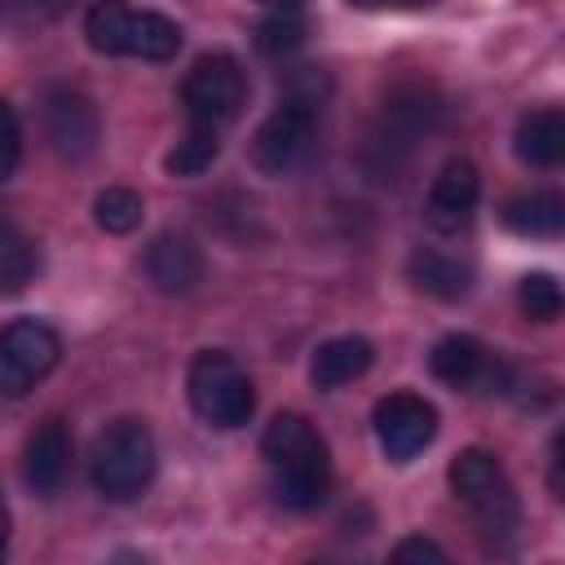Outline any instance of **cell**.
<instances>
[{"instance_id":"obj_1","label":"cell","mask_w":565,"mask_h":565,"mask_svg":"<svg viewBox=\"0 0 565 565\" xmlns=\"http://www.w3.org/2000/svg\"><path fill=\"white\" fill-rule=\"evenodd\" d=\"M327 97H331V75L322 66H300L287 75L278 106L265 115V124L252 137V163L265 177H287L309 159Z\"/></svg>"},{"instance_id":"obj_2","label":"cell","mask_w":565,"mask_h":565,"mask_svg":"<svg viewBox=\"0 0 565 565\" xmlns=\"http://www.w3.org/2000/svg\"><path fill=\"white\" fill-rule=\"evenodd\" d=\"M260 455L269 468V490L287 512H313L331 494V455L313 424L296 411H278L265 424Z\"/></svg>"},{"instance_id":"obj_3","label":"cell","mask_w":565,"mask_h":565,"mask_svg":"<svg viewBox=\"0 0 565 565\" xmlns=\"http://www.w3.org/2000/svg\"><path fill=\"white\" fill-rule=\"evenodd\" d=\"M450 490L455 499L468 508L477 534L490 543V547H512L516 534H521V499H516V486L508 481L503 463L481 450V446H468L450 459Z\"/></svg>"},{"instance_id":"obj_4","label":"cell","mask_w":565,"mask_h":565,"mask_svg":"<svg viewBox=\"0 0 565 565\" xmlns=\"http://www.w3.org/2000/svg\"><path fill=\"white\" fill-rule=\"evenodd\" d=\"M159 468L154 433L141 419H115L97 433L93 455H88V481L102 499L110 503H132Z\"/></svg>"},{"instance_id":"obj_5","label":"cell","mask_w":565,"mask_h":565,"mask_svg":"<svg viewBox=\"0 0 565 565\" xmlns=\"http://www.w3.org/2000/svg\"><path fill=\"white\" fill-rule=\"evenodd\" d=\"M84 35L106 57L168 62L181 49V26L154 9H132L124 0H97L84 13Z\"/></svg>"},{"instance_id":"obj_6","label":"cell","mask_w":565,"mask_h":565,"mask_svg":"<svg viewBox=\"0 0 565 565\" xmlns=\"http://www.w3.org/2000/svg\"><path fill=\"white\" fill-rule=\"evenodd\" d=\"M185 393H190L194 415L212 428H243L256 411V388H252L247 371L225 349L194 353V362L185 371Z\"/></svg>"},{"instance_id":"obj_7","label":"cell","mask_w":565,"mask_h":565,"mask_svg":"<svg viewBox=\"0 0 565 565\" xmlns=\"http://www.w3.org/2000/svg\"><path fill=\"white\" fill-rule=\"evenodd\" d=\"M243 102H247V75L230 53H203L185 71L181 106H185L194 128H216L221 132V124L238 119Z\"/></svg>"},{"instance_id":"obj_8","label":"cell","mask_w":565,"mask_h":565,"mask_svg":"<svg viewBox=\"0 0 565 565\" xmlns=\"http://www.w3.org/2000/svg\"><path fill=\"white\" fill-rule=\"evenodd\" d=\"M62 358V340L40 318H13L0 327V397H26Z\"/></svg>"},{"instance_id":"obj_9","label":"cell","mask_w":565,"mask_h":565,"mask_svg":"<svg viewBox=\"0 0 565 565\" xmlns=\"http://www.w3.org/2000/svg\"><path fill=\"white\" fill-rule=\"evenodd\" d=\"M375 424V441L393 463H406L415 455H424L437 437V406L419 393H388L375 402L371 411Z\"/></svg>"},{"instance_id":"obj_10","label":"cell","mask_w":565,"mask_h":565,"mask_svg":"<svg viewBox=\"0 0 565 565\" xmlns=\"http://www.w3.org/2000/svg\"><path fill=\"white\" fill-rule=\"evenodd\" d=\"M437 115H441V106H437L424 88H402V93H393V102L384 106L380 128L371 132V146H366V154H384V163H380L375 172H393V168L415 150V141L437 124Z\"/></svg>"},{"instance_id":"obj_11","label":"cell","mask_w":565,"mask_h":565,"mask_svg":"<svg viewBox=\"0 0 565 565\" xmlns=\"http://www.w3.org/2000/svg\"><path fill=\"white\" fill-rule=\"evenodd\" d=\"M44 132H49V146L62 159L84 163L102 141L97 106L79 88H49L44 93Z\"/></svg>"},{"instance_id":"obj_12","label":"cell","mask_w":565,"mask_h":565,"mask_svg":"<svg viewBox=\"0 0 565 565\" xmlns=\"http://www.w3.org/2000/svg\"><path fill=\"white\" fill-rule=\"evenodd\" d=\"M477 199H481V172L472 159H450L437 177H433V190H428V203H424V221L433 234H459L472 212H477Z\"/></svg>"},{"instance_id":"obj_13","label":"cell","mask_w":565,"mask_h":565,"mask_svg":"<svg viewBox=\"0 0 565 565\" xmlns=\"http://www.w3.org/2000/svg\"><path fill=\"white\" fill-rule=\"evenodd\" d=\"M71 455H75V441H71V428L62 419H44L31 437H26V450H22V477L35 494H57L71 477Z\"/></svg>"},{"instance_id":"obj_14","label":"cell","mask_w":565,"mask_h":565,"mask_svg":"<svg viewBox=\"0 0 565 565\" xmlns=\"http://www.w3.org/2000/svg\"><path fill=\"white\" fill-rule=\"evenodd\" d=\"M141 265H146V278L168 296H185V291H194L203 282V252L194 247V238L172 234V230L150 238Z\"/></svg>"},{"instance_id":"obj_15","label":"cell","mask_w":565,"mask_h":565,"mask_svg":"<svg viewBox=\"0 0 565 565\" xmlns=\"http://www.w3.org/2000/svg\"><path fill=\"white\" fill-rule=\"evenodd\" d=\"M371 362H375V349H371L366 335H331V340L318 344V353L309 362V380L322 393H331V388H344V384L362 380L371 371Z\"/></svg>"},{"instance_id":"obj_16","label":"cell","mask_w":565,"mask_h":565,"mask_svg":"<svg viewBox=\"0 0 565 565\" xmlns=\"http://www.w3.org/2000/svg\"><path fill=\"white\" fill-rule=\"evenodd\" d=\"M512 150L530 168H556L565 159V115L556 106L521 115L516 132H512Z\"/></svg>"},{"instance_id":"obj_17","label":"cell","mask_w":565,"mask_h":565,"mask_svg":"<svg viewBox=\"0 0 565 565\" xmlns=\"http://www.w3.org/2000/svg\"><path fill=\"white\" fill-rule=\"evenodd\" d=\"M406 278L433 296V300H463L472 291V265L459 260V256H446V252H433V247H415L411 260H406Z\"/></svg>"},{"instance_id":"obj_18","label":"cell","mask_w":565,"mask_h":565,"mask_svg":"<svg viewBox=\"0 0 565 565\" xmlns=\"http://www.w3.org/2000/svg\"><path fill=\"white\" fill-rule=\"evenodd\" d=\"M486 362H490L486 344H481L477 335H463V331L441 335V340L433 344V353H428V371H433L441 384H450V388L477 384V380L486 375Z\"/></svg>"},{"instance_id":"obj_19","label":"cell","mask_w":565,"mask_h":565,"mask_svg":"<svg viewBox=\"0 0 565 565\" xmlns=\"http://www.w3.org/2000/svg\"><path fill=\"white\" fill-rule=\"evenodd\" d=\"M503 225L521 238H556L565 230V199L552 190L516 194L503 203Z\"/></svg>"},{"instance_id":"obj_20","label":"cell","mask_w":565,"mask_h":565,"mask_svg":"<svg viewBox=\"0 0 565 565\" xmlns=\"http://www.w3.org/2000/svg\"><path fill=\"white\" fill-rule=\"evenodd\" d=\"M35 269H40V252H35L31 234L18 221L0 216V296L26 291Z\"/></svg>"},{"instance_id":"obj_21","label":"cell","mask_w":565,"mask_h":565,"mask_svg":"<svg viewBox=\"0 0 565 565\" xmlns=\"http://www.w3.org/2000/svg\"><path fill=\"white\" fill-rule=\"evenodd\" d=\"M141 216H146V203H141V194L128 190V185H106V190L93 199V221H97V230H106V234H132V230L141 225Z\"/></svg>"},{"instance_id":"obj_22","label":"cell","mask_w":565,"mask_h":565,"mask_svg":"<svg viewBox=\"0 0 565 565\" xmlns=\"http://www.w3.org/2000/svg\"><path fill=\"white\" fill-rule=\"evenodd\" d=\"M216 154H221L216 128H190V137L177 141V150L163 159V168H168L172 177H203V172L216 163Z\"/></svg>"},{"instance_id":"obj_23","label":"cell","mask_w":565,"mask_h":565,"mask_svg":"<svg viewBox=\"0 0 565 565\" xmlns=\"http://www.w3.org/2000/svg\"><path fill=\"white\" fill-rule=\"evenodd\" d=\"M305 44V18L300 9H269V18H260L256 26V49L269 57H287Z\"/></svg>"},{"instance_id":"obj_24","label":"cell","mask_w":565,"mask_h":565,"mask_svg":"<svg viewBox=\"0 0 565 565\" xmlns=\"http://www.w3.org/2000/svg\"><path fill=\"white\" fill-rule=\"evenodd\" d=\"M516 305H521V313L534 318V322H556L561 309H565V296H561V282H556L552 274L534 269V274H525V278L516 282Z\"/></svg>"},{"instance_id":"obj_25","label":"cell","mask_w":565,"mask_h":565,"mask_svg":"<svg viewBox=\"0 0 565 565\" xmlns=\"http://www.w3.org/2000/svg\"><path fill=\"white\" fill-rule=\"evenodd\" d=\"M18 154H22V124H18L13 106L0 97V181H9V177H13Z\"/></svg>"},{"instance_id":"obj_26","label":"cell","mask_w":565,"mask_h":565,"mask_svg":"<svg viewBox=\"0 0 565 565\" xmlns=\"http://www.w3.org/2000/svg\"><path fill=\"white\" fill-rule=\"evenodd\" d=\"M393 561H446V547L424 539V534H411V539H402L393 547Z\"/></svg>"},{"instance_id":"obj_27","label":"cell","mask_w":565,"mask_h":565,"mask_svg":"<svg viewBox=\"0 0 565 565\" xmlns=\"http://www.w3.org/2000/svg\"><path fill=\"white\" fill-rule=\"evenodd\" d=\"M547 459H552V463H547V468H552V494H556V499H565V477H561V433L552 437Z\"/></svg>"},{"instance_id":"obj_28","label":"cell","mask_w":565,"mask_h":565,"mask_svg":"<svg viewBox=\"0 0 565 565\" xmlns=\"http://www.w3.org/2000/svg\"><path fill=\"white\" fill-rule=\"evenodd\" d=\"M353 9H397V4H424V0H349Z\"/></svg>"},{"instance_id":"obj_29","label":"cell","mask_w":565,"mask_h":565,"mask_svg":"<svg viewBox=\"0 0 565 565\" xmlns=\"http://www.w3.org/2000/svg\"><path fill=\"white\" fill-rule=\"evenodd\" d=\"M9 552V508H4V494H0V561Z\"/></svg>"},{"instance_id":"obj_30","label":"cell","mask_w":565,"mask_h":565,"mask_svg":"<svg viewBox=\"0 0 565 565\" xmlns=\"http://www.w3.org/2000/svg\"><path fill=\"white\" fill-rule=\"evenodd\" d=\"M265 4H269V9H300L305 0H265Z\"/></svg>"}]
</instances>
